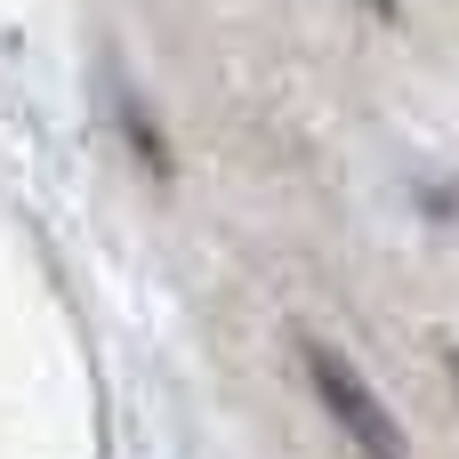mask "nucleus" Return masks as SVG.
<instances>
[{
	"instance_id": "1",
	"label": "nucleus",
	"mask_w": 459,
	"mask_h": 459,
	"mask_svg": "<svg viewBox=\"0 0 459 459\" xmlns=\"http://www.w3.org/2000/svg\"><path fill=\"white\" fill-rule=\"evenodd\" d=\"M299 363H307V379H315V395H323V411L347 428V444L363 459H411L403 452V428H395V411L379 403V387L331 347V339H299Z\"/></svg>"
},
{
	"instance_id": "2",
	"label": "nucleus",
	"mask_w": 459,
	"mask_h": 459,
	"mask_svg": "<svg viewBox=\"0 0 459 459\" xmlns=\"http://www.w3.org/2000/svg\"><path fill=\"white\" fill-rule=\"evenodd\" d=\"M121 129H129V145H137V161H153V178H169V145H161V129H153V113L121 89Z\"/></svg>"
},
{
	"instance_id": "3",
	"label": "nucleus",
	"mask_w": 459,
	"mask_h": 459,
	"mask_svg": "<svg viewBox=\"0 0 459 459\" xmlns=\"http://www.w3.org/2000/svg\"><path fill=\"white\" fill-rule=\"evenodd\" d=\"M363 8H371V16H403V0H363Z\"/></svg>"
}]
</instances>
